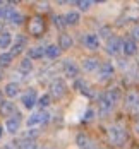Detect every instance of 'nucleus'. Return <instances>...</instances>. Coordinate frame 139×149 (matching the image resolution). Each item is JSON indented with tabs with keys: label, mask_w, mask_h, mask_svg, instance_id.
I'll list each match as a JSON object with an SVG mask.
<instances>
[{
	"label": "nucleus",
	"mask_w": 139,
	"mask_h": 149,
	"mask_svg": "<svg viewBox=\"0 0 139 149\" xmlns=\"http://www.w3.org/2000/svg\"><path fill=\"white\" fill-rule=\"evenodd\" d=\"M100 62L98 58H93V57H88V58L82 60V69L86 70V72H93V70H98L100 69Z\"/></svg>",
	"instance_id": "dca6fc26"
},
{
	"label": "nucleus",
	"mask_w": 139,
	"mask_h": 149,
	"mask_svg": "<svg viewBox=\"0 0 139 149\" xmlns=\"http://www.w3.org/2000/svg\"><path fill=\"white\" fill-rule=\"evenodd\" d=\"M2 5H3V3H2V2H0V7H2Z\"/></svg>",
	"instance_id": "e433bc0d"
},
{
	"label": "nucleus",
	"mask_w": 139,
	"mask_h": 149,
	"mask_svg": "<svg viewBox=\"0 0 139 149\" xmlns=\"http://www.w3.org/2000/svg\"><path fill=\"white\" fill-rule=\"evenodd\" d=\"M15 149H38V146H36L34 139H22V141L17 142Z\"/></svg>",
	"instance_id": "a878e982"
},
{
	"label": "nucleus",
	"mask_w": 139,
	"mask_h": 149,
	"mask_svg": "<svg viewBox=\"0 0 139 149\" xmlns=\"http://www.w3.org/2000/svg\"><path fill=\"white\" fill-rule=\"evenodd\" d=\"M77 148L79 149H96V146L91 142V139L86 134H79L77 135Z\"/></svg>",
	"instance_id": "f3484780"
},
{
	"label": "nucleus",
	"mask_w": 139,
	"mask_h": 149,
	"mask_svg": "<svg viewBox=\"0 0 139 149\" xmlns=\"http://www.w3.org/2000/svg\"><path fill=\"white\" fill-rule=\"evenodd\" d=\"M132 38H134V40H139V26H136V28L132 29Z\"/></svg>",
	"instance_id": "2f4dec72"
},
{
	"label": "nucleus",
	"mask_w": 139,
	"mask_h": 149,
	"mask_svg": "<svg viewBox=\"0 0 139 149\" xmlns=\"http://www.w3.org/2000/svg\"><path fill=\"white\" fill-rule=\"evenodd\" d=\"M136 132L139 134V120H138V123H136Z\"/></svg>",
	"instance_id": "72a5a7b5"
},
{
	"label": "nucleus",
	"mask_w": 139,
	"mask_h": 149,
	"mask_svg": "<svg viewBox=\"0 0 139 149\" xmlns=\"http://www.w3.org/2000/svg\"><path fill=\"white\" fill-rule=\"evenodd\" d=\"M29 31H31V34H34V36H41L45 33V21H43V17H40V15L33 17L29 22Z\"/></svg>",
	"instance_id": "1a4fd4ad"
},
{
	"label": "nucleus",
	"mask_w": 139,
	"mask_h": 149,
	"mask_svg": "<svg viewBox=\"0 0 139 149\" xmlns=\"http://www.w3.org/2000/svg\"><path fill=\"white\" fill-rule=\"evenodd\" d=\"M122 45H124V41L119 36H110L107 40V52L110 55H117V53L122 52Z\"/></svg>",
	"instance_id": "6e6552de"
},
{
	"label": "nucleus",
	"mask_w": 139,
	"mask_h": 149,
	"mask_svg": "<svg viewBox=\"0 0 139 149\" xmlns=\"http://www.w3.org/2000/svg\"><path fill=\"white\" fill-rule=\"evenodd\" d=\"M122 52L127 55V57H131V55H134V53H138V41L131 36V38H127V40H124V45H122Z\"/></svg>",
	"instance_id": "ddd939ff"
},
{
	"label": "nucleus",
	"mask_w": 139,
	"mask_h": 149,
	"mask_svg": "<svg viewBox=\"0 0 139 149\" xmlns=\"http://www.w3.org/2000/svg\"><path fill=\"white\" fill-rule=\"evenodd\" d=\"M48 120H50V113L46 111V110H40V111H33L28 120H26V125L28 127H38V125H45L48 123Z\"/></svg>",
	"instance_id": "7ed1b4c3"
},
{
	"label": "nucleus",
	"mask_w": 139,
	"mask_h": 149,
	"mask_svg": "<svg viewBox=\"0 0 139 149\" xmlns=\"http://www.w3.org/2000/svg\"><path fill=\"white\" fill-rule=\"evenodd\" d=\"M38 104H40L41 108H48V106L52 104V96H50V94H41V96L38 98Z\"/></svg>",
	"instance_id": "cd10ccee"
},
{
	"label": "nucleus",
	"mask_w": 139,
	"mask_h": 149,
	"mask_svg": "<svg viewBox=\"0 0 139 149\" xmlns=\"http://www.w3.org/2000/svg\"><path fill=\"white\" fill-rule=\"evenodd\" d=\"M2 93H3V91H0V103H2Z\"/></svg>",
	"instance_id": "f704fd0d"
},
{
	"label": "nucleus",
	"mask_w": 139,
	"mask_h": 149,
	"mask_svg": "<svg viewBox=\"0 0 139 149\" xmlns=\"http://www.w3.org/2000/svg\"><path fill=\"white\" fill-rule=\"evenodd\" d=\"M72 43H74V40H72L71 34L62 33L60 36H59V48H60V50H69V48L72 46Z\"/></svg>",
	"instance_id": "6ab92c4d"
},
{
	"label": "nucleus",
	"mask_w": 139,
	"mask_h": 149,
	"mask_svg": "<svg viewBox=\"0 0 139 149\" xmlns=\"http://www.w3.org/2000/svg\"><path fill=\"white\" fill-rule=\"evenodd\" d=\"M127 139V132L120 123H115V125H110L108 127V141L110 144L113 146H122Z\"/></svg>",
	"instance_id": "f03ea898"
},
{
	"label": "nucleus",
	"mask_w": 139,
	"mask_h": 149,
	"mask_svg": "<svg viewBox=\"0 0 139 149\" xmlns=\"http://www.w3.org/2000/svg\"><path fill=\"white\" fill-rule=\"evenodd\" d=\"M60 48H59V45H48L45 48V57L46 58H59V57H60Z\"/></svg>",
	"instance_id": "5701e85b"
},
{
	"label": "nucleus",
	"mask_w": 139,
	"mask_h": 149,
	"mask_svg": "<svg viewBox=\"0 0 139 149\" xmlns=\"http://www.w3.org/2000/svg\"><path fill=\"white\" fill-rule=\"evenodd\" d=\"M64 74L69 79H77L79 77V65L74 60H65L64 62Z\"/></svg>",
	"instance_id": "9b49d317"
},
{
	"label": "nucleus",
	"mask_w": 139,
	"mask_h": 149,
	"mask_svg": "<svg viewBox=\"0 0 139 149\" xmlns=\"http://www.w3.org/2000/svg\"><path fill=\"white\" fill-rule=\"evenodd\" d=\"M77 7L81 9V10H89L93 5V2H84V0H79V2H74Z\"/></svg>",
	"instance_id": "c756f323"
},
{
	"label": "nucleus",
	"mask_w": 139,
	"mask_h": 149,
	"mask_svg": "<svg viewBox=\"0 0 139 149\" xmlns=\"http://www.w3.org/2000/svg\"><path fill=\"white\" fill-rule=\"evenodd\" d=\"M2 135H3V125H0V139H2Z\"/></svg>",
	"instance_id": "473e14b6"
},
{
	"label": "nucleus",
	"mask_w": 139,
	"mask_h": 149,
	"mask_svg": "<svg viewBox=\"0 0 139 149\" xmlns=\"http://www.w3.org/2000/svg\"><path fill=\"white\" fill-rule=\"evenodd\" d=\"M21 103L24 108H28V110H33L36 104H38V93L34 89H29L26 94H22V98H21Z\"/></svg>",
	"instance_id": "0eeeda50"
},
{
	"label": "nucleus",
	"mask_w": 139,
	"mask_h": 149,
	"mask_svg": "<svg viewBox=\"0 0 139 149\" xmlns=\"http://www.w3.org/2000/svg\"><path fill=\"white\" fill-rule=\"evenodd\" d=\"M12 60H14V55H12L10 52H3V53H0V65L9 67V65L12 63Z\"/></svg>",
	"instance_id": "bb28decb"
},
{
	"label": "nucleus",
	"mask_w": 139,
	"mask_h": 149,
	"mask_svg": "<svg viewBox=\"0 0 139 149\" xmlns=\"http://www.w3.org/2000/svg\"><path fill=\"white\" fill-rule=\"evenodd\" d=\"M3 94L7 98H15L19 96V84L17 82H7L5 88H3Z\"/></svg>",
	"instance_id": "aec40b11"
},
{
	"label": "nucleus",
	"mask_w": 139,
	"mask_h": 149,
	"mask_svg": "<svg viewBox=\"0 0 139 149\" xmlns=\"http://www.w3.org/2000/svg\"><path fill=\"white\" fill-rule=\"evenodd\" d=\"M82 45L88 50H98L100 48V36L94 33H86L82 36Z\"/></svg>",
	"instance_id": "9d476101"
},
{
	"label": "nucleus",
	"mask_w": 139,
	"mask_h": 149,
	"mask_svg": "<svg viewBox=\"0 0 139 149\" xmlns=\"http://www.w3.org/2000/svg\"><path fill=\"white\" fill-rule=\"evenodd\" d=\"M119 98H120L119 88H112V89L105 91V93L100 96V100H98V111H100V115H101V117L108 115V113L115 108Z\"/></svg>",
	"instance_id": "f257e3e1"
},
{
	"label": "nucleus",
	"mask_w": 139,
	"mask_h": 149,
	"mask_svg": "<svg viewBox=\"0 0 139 149\" xmlns=\"http://www.w3.org/2000/svg\"><path fill=\"white\" fill-rule=\"evenodd\" d=\"M0 113L5 115V117H14L15 115V104L12 101H2L0 103Z\"/></svg>",
	"instance_id": "2eb2a0df"
},
{
	"label": "nucleus",
	"mask_w": 139,
	"mask_h": 149,
	"mask_svg": "<svg viewBox=\"0 0 139 149\" xmlns=\"http://www.w3.org/2000/svg\"><path fill=\"white\" fill-rule=\"evenodd\" d=\"M64 19H65L67 26H76L77 22H79V19H81V15H79V12L72 10V12H67V14L64 15Z\"/></svg>",
	"instance_id": "b1692460"
},
{
	"label": "nucleus",
	"mask_w": 139,
	"mask_h": 149,
	"mask_svg": "<svg viewBox=\"0 0 139 149\" xmlns=\"http://www.w3.org/2000/svg\"><path fill=\"white\" fill-rule=\"evenodd\" d=\"M12 40H14V34L10 31H2V34H0V48H3V50L10 48Z\"/></svg>",
	"instance_id": "412c9836"
},
{
	"label": "nucleus",
	"mask_w": 139,
	"mask_h": 149,
	"mask_svg": "<svg viewBox=\"0 0 139 149\" xmlns=\"http://www.w3.org/2000/svg\"><path fill=\"white\" fill-rule=\"evenodd\" d=\"M15 12V9L10 5V3H3L0 7V19H5V21H10L12 14Z\"/></svg>",
	"instance_id": "4be33fe9"
},
{
	"label": "nucleus",
	"mask_w": 139,
	"mask_h": 149,
	"mask_svg": "<svg viewBox=\"0 0 139 149\" xmlns=\"http://www.w3.org/2000/svg\"><path fill=\"white\" fill-rule=\"evenodd\" d=\"M26 45H28V38L19 34V36L15 38V43L12 45V50H10V53H12L14 57H15V55H19V53H21V52L26 48Z\"/></svg>",
	"instance_id": "4468645a"
},
{
	"label": "nucleus",
	"mask_w": 139,
	"mask_h": 149,
	"mask_svg": "<svg viewBox=\"0 0 139 149\" xmlns=\"http://www.w3.org/2000/svg\"><path fill=\"white\" fill-rule=\"evenodd\" d=\"M19 127H21V113H15L14 117H10V118L5 120V130L9 132V134H15L17 130H19Z\"/></svg>",
	"instance_id": "f8f14e48"
},
{
	"label": "nucleus",
	"mask_w": 139,
	"mask_h": 149,
	"mask_svg": "<svg viewBox=\"0 0 139 149\" xmlns=\"http://www.w3.org/2000/svg\"><path fill=\"white\" fill-rule=\"evenodd\" d=\"M65 93H67V84H65V81H64V79H53L52 84H50V96L60 100V98L65 96Z\"/></svg>",
	"instance_id": "39448f33"
},
{
	"label": "nucleus",
	"mask_w": 139,
	"mask_h": 149,
	"mask_svg": "<svg viewBox=\"0 0 139 149\" xmlns=\"http://www.w3.org/2000/svg\"><path fill=\"white\" fill-rule=\"evenodd\" d=\"M10 22H12L14 26H21V24L24 22V14H21V12L15 10L14 14H12V17H10Z\"/></svg>",
	"instance_id": "c85d7f7f"
},
{
	"label": "nucleus",
	"mask_w": 139,
	"mask_h": 149,
	"mask_svg": "<svg viewBox=\"0 0 139 149\" xmlns=\"http://www.w3.org/2000/svg\"><path fill=\"white\" fill-rule=\"evenodd\" d=\"M113 74H115L113 65H112L110 62H103V63L100 65V69H98V81H100V82H105V81H108Z\"/></svg>",
	"instance_id": "423d86ee"
},
{
	"label": "nucleus",
	"mask_w": 139,
	"mask_h": 149,
	"mask_svg": "<svg viewBox=\"0 0 139 149\" xmlns=\"http://www.w3.org/2000/svg\"><path fill=\"white\" fill-rule=\"evenodd\" d=\"M125 110L131 115H139V93L138 91H129L125 96Z\"/></svg>",
	"instance_id": "20e7f679"
},
{
	"label": "nucleus",
	"mask_w": 139,
	"mask_h": 149,
	"mask_svg": "<svg viewBox=\"0 0 139 149\" xmlns=\"http://www.w3.org/2000/svg\"><path fill=\"white\" fill-rule=\"evenodd\" d=\"M28 58L29 60H40L45 58V48L43 46H33L28 50Z\"/></svg>",
	"instance_id": "a211bd4d"
},
{
	"label": "nucleus",
	"mask_w": 139,
	"mask_h": 149,
	"mask_svg": "<svg viewBox=\"0 0 139 149\" xmlns=\"http://www.w3.org/2000/svg\"><path fill=\"white\" fill-rule=\"evenodd\" d=\"M19 72L21 74H29V72H33V62L28 57L19 62Z\"/></svg>",
	"instance_id": "393cba45"
},
{
	"label": "nucleus",
	"mask_w": 139,
	"mask_h": 149,
	"mask_svg": "<svg viewBox=\"0 0 139 149\" xmlns=\"http://www.w3.org/2000/svg\"><path fill=\"white\" fill-rule=\"evenodd\" d=\"M0 79H2V70H0Z\"/></svg>",
	"instance_id": "c9c22d12"
},
{
	"label": "nucleus",
	"mask_w": 139,
	"mask_h": 149,
	"mask_svg": "<svg viewBox=\"0 0 139 149\" xmlns=\"http://www.w3.org/2000/svg\"><path fill=\"white\" fill-rule=\"evenodd\" d=\"M43 149H46V148H43Z\"/></svg>",
	"instance_id": "4c0bfd02"
},
{
	"label": "nucleus",
	"mask_w": 139,
	"mask_h": 149,
	"mask_svg": "<svg viewBox=\"0 0 139 149\" xmlns=\"http://www.w3.org/2000/svg\"><path fill=\"white\" fill-rule=\"evenodd\" d=\"M53 21H55V26H57V28H65V26H67V24H65L64 15H55V17H53Z\"/></svg>",
	"instance_id": "7c9ffc66"
}]
</instances>
